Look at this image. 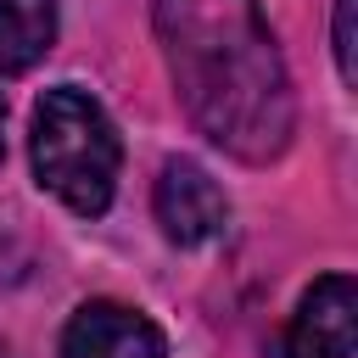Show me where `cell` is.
Here are the masks:
<instances>
[{
	"label": "cell",
	"instance_id": "obj_1",
	"mask_svg": "<svg viewBox=\"0 0 358 358\" xmlns=\"http://www.w3.org/2000/svg\"><path fill=\"white\" fill-rule=\"evenodd\" d=\"M157 39L190 123L241 162L291 145L296 101L257 0H157Z\"/></svg>",
	"mask_w": 358,
	"mask_h": 358
},
{
	"label": "cell",
	"instance_id": "obj_8",
	"mask_svg": "<svg viewBox=\"0 0 358 358\" xmlns=\"http://www.w3.org/2000/svg\"><path fill=\"white\" fill-rule=\"evenodd\" d=\"M0 151H6V106H0Z\"/></svg>",
	"mask_w": 358,
	"mask_h": 358
},
{
	"label": "cell",
	"instance_id": "obj_9",
	"mask_svg": "<svg viewBox=\"0 0 358 358\" xmlns=\"http://www.w3.org/2000/svg\"><path fill=\"white\" fill-rule=\"evenodd\" d=\"M0 358H11V352H6V341H0Z\"/></svg>",
	"mask_w": 358,
	"mask_h": 358
},
{
	"label": "cell",
	"instance_id": "obj_6",
	"mask_svg": "<svg viewBox=\"0 0 358 358\" xmlns=\"http://www.w3.org/2000/svg\"><path fill=\"white\" fill-rule=\"evenodd\" d=\"M56 45V0H0V73H28Z\"/></svg>",
	"mask_w": 358,
	"mask_h": 358
},
{
	"label": "cell",
	"instance_id": "obj_4",
	"mask_svg": "<svg viewBox=\"0 0 358 358\" xmlns=\"http://www.w3.org/2000/svg\"><path fill=\"white\" fill-rule=\"evenodd\" d=\"M358 341V285L347 274H324L291 313L285 358H352Z\"/></svg>",
	"mask_w": 358,
	"mask_h": 358
},
{
	"label": "cell",
	"instance_id": "obj_5",
	"mask_svg": "<svg viewBox=\"0 0 358 358\" xmlns=\"http://www.w3.org/2000/svg\"><path fill=\"white\" fill-rule=\"evenodd\" d=\"M62 358H168V341L140 308L84 302L62 330Z\"/></svg>",
	"mask_w": 358,
	"mask_h": 358
},
{
	"label": "cell",
	"instance_id": "obj_3",
	"mask_svg": "<svg viewBox=\"0 0 358 358\" xmlns=\"http://www.w3.org/2000/svg\"><path fill=\"white\" fill-rule=\"evenodd\" d=\"M151 201H157V224H162V235L173 246H207L229 224V201H224L218 179L190 157H173L157 173V196Z\"/></svg>",
	"mask_w": 358,
	"mask_h": 358
},
{
	"label": "cell",
	"instance_id": "obj_2",
	"mask_svg": "<svg viewBox=\"0 0 358 358\" xmlns=\"http://www.w3.org/2000/svg\"><path fill=\"white\" fill-rule=\"evenodd\" d=\"M28 145H34V173L56 201H67L84 218H101L112 207L123 145H117L106 106L90 90H78V84L45 90L34 106V140Z\"/></svg>",
	"mask_w": 358,
	"mask_h": 358
},
{
	"label": "cell",
	"instance_id": "obj_7",
	"mask_svg": "<svg viewBox=\"0 0 358 358\" xmlns=\"http://www.w3.org/2000/svg\"><path fill=\"white\" fill-rule=\"evenodd\" d=\"M352 11L358 0H336V67L347 84H358V39H352Z\"/></svg>",
	"mask_w": 358,
	"mask_h": 358
}]
</instances>
